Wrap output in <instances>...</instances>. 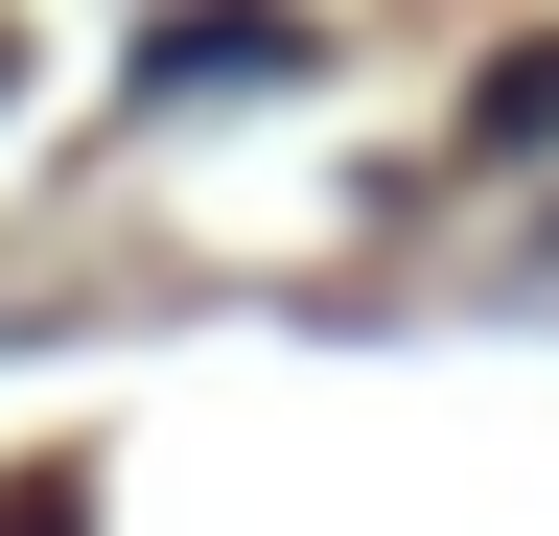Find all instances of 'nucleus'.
I'll use <instances>...</instances> for the list:
<instances>
[{
	"instance_id": "1",
	"label": "nucleus",
	"mask_w": 559,
	"mask_h": 536,
	"mask_svg": "<svg viewBox=\"0 0 559 536\" xmlns=\"http://www.w3.org/2000/svg\"><path fill=\"white\" fill-rule=\"evenodd\" d=\"M234 71H304V24H257V0H187V24H164V94H234Z\"/></svg>"
}]
</instances>
